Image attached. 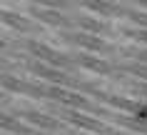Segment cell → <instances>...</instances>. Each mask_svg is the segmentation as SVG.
Here are the masks:
<instances>
[{
	"instance_id": "obj_17",
	"label": "cell",
	"mask_w": 147,
	"mask_h": 135,
	"mask_svg": "<svg viewBox=\"0 0 147 135\" xmlns=\"http://www.w3.org/2000/svg\"><path fill=\"white\" fill-rule=\"evenodd\" d=\"M0 48H3V43H0Z\"/></svg>"
},
{
	"instance_id": "obj_11",
	"label": "cell",
	"mask_w": 147,
	"mask_h": 135,
	"mask_svg": "<svg viewBox=\"0 0 147 135\" xmlns=\"http://www.w3.org/2000/svg\"><path fill=\"white\" fill-rule=\"evenodd\" d=\"M122 70H125V73H130V75H140V78H145V80H147V65H142V63L125 65Z\"/></svg>"
},
{
	"instance_id": "obj_9",
	"label": "cell",
	"mask_w": 147,
	"mask_h": 135,
	"mask_svg": "<svg viewBox=\"0 0 147 135\" xmlns=\"http://www.w3.org/2000/svg\"><path fill=\"white\" fill-rule=\"evenodd\" d=\"M0 128L13 130V133H28V128H25L23 123H18L15 118H8V115H0Z\"/></svg>"
},
{
	"instance_id": "obj_8",
	"label": "cell",
	"mask_w": 147,
	"mask_h": 135,
	"mask_svg": "<svg viewBox=\"0 0 147 135\" xmlns=\"http://www.w3.org/2000/svg\"><path fill=\"white\" fill-rule=\"evenodd\" d=\"M25 115H28V120H30V123H35V125H40V128H50V130H55V128H57V120L47 118V115H42V113L28 110Z\"/></svg>"
},
{
	"instance_id": "obj_7",
	"label": "cell",
	"mask_w": 147,
	"mask_h": 135,
	"mask_svg": "<svg viewBox=\"0 0 147 135\" xmlns=\"http://www.w3.org/2000/svg\"><path fill=\"white\" fill-rule=\"evenodd\" d=\"M80 25L85 28L90 35H100V33H110V25L100 23V20H95V18H80Z\"/></svg>"
},
{
	"instance_id": "obj_13",
	"label": "cell",
	"mask_w": 147,
	"mask_h": 135,
	"mask_svg": "<svg viewBox=\"0 0 147 135\" xmlns=\"http://www.w3.org/2000/svg\"><path fill=\"white\" fill-rule=\"evenodd\" d=\"M42 15V20H47V23H55V25H67V18L62 15H55V13H40Z\"/></svg>"
},
{
	"instance_id": "obj_12",
	"label": "cell",
	"mask_w": 147,
	"mask_h": 135,
	"mask_svg": "<svg viewBox=\"0 0 147 135\" xmlns=\"http://www.w3.org/2000/svg\"><path fill=\"white\" fill-rule=\"evenodd\" d=\"M3 20H5L8 25H13V28H18V30H28V23H25L20 15H5Z\"/></svg>"
},
{
	"instance_id": "obj_6",
	"label": "cell",
	"mask_w": 147,
	"mask_h": 135,
	"mask_svg": "<svg viewBox=\"0 0 147 135\" xmlns=\"http://www.w3.org/2000/svg\"><path fill=\"white\" fill-rule=\"evenodd\" d=\"M32 70L38 73V75H42L45 80H50V83H55V85H70V78L65 75V73H60V70H55V68H47V65H35Z\"/></svg>"
},
{
	"instance_id": "obj_4",
	"label": "cell",
	"mask_w": 147,
	"mask_h": 135,
	"mask_svg": "<svg viewBox=\"0 0 147 135\" xmlns=\"http://www.w3.org/2000/svg\"><path fill=\"white\" fill-rule=\"evenodd\" d=\"M30 50H32L38 58H42V60H47V63H53V65H67V63H70L67 55H62V53L47 48V45H40V43H32Z\"/></svg>"
},
{
	"instance_id": "obj_2",
	"label": "cell",
	"mask_w": 147,
	"mask_h": 135,
	"mask_svg": "<svg viewBox=\"0 0 147 135\" xmlns=\"http://www.w3.org/2000/svg\"><path fill=\"white\" fill-rule=\"evenodd\" d=\"M65 40L75 43V45H82V48L92 50V53H110V50H112L105 40H100L97 35H90V33H67Z\"/></svg>"
},
{
	"instance_id": "obj_1",
	"label": "cell",
	"mask_w": 147,
	"mask_h": 135,
	"mask_svg": "<svg viewBox=\"0 0 147 135\" xmlns=\"http://www.w3.org/2000/svg\"><path fill=\"white\" fill-rule=\"evenodd\" d=\"M47 98H53L57 103H65L70 108H80V110H90V113H102L100 108H95L87 98H82L80 93H72V90H62V88H47Z\"/></svg>"
},
{
	"instance_id": "obj_3",
	"label": "cell",
	"mask_w": 147,
	"mask_h": 135,
	"mask_svg": "<svg viewBox=\"0 0 147 135\" xmlns=\"http://www.w3.org/2000/svg\"><path fill=\"white\" fill-rule=\"evenodd\" d=\"M67 120L72 123V125L85 128V130H92V133H102V135L110 133V128L105 125V123H100L97 118H90V115H82V113H78V110H70L67 113Z\"/></svg>"
},
{
	"instance_id": "obj_5",
	"label": "cell",
	"mask_w": 147,
	"mask_h": 135,
	"mask_svg": "<svg viewBox=\"0 0 147 135\" xmlns=\"http://www.w3.org/2000/svg\"><path fill=\"white\" fill-rule=\"evenodd\" d=\"M78 63L82 65V68H87V70H92V73H102V75L112 73V65H110V63H105L102 58H92V55H78Z\"/></svg>"
},
{
	"instance_id": "obj_14",
	"label": "cell",
	"mask_w": 147,
	"mask_h": 135,
	"mask_svg": "<svg viewBox=\"0 0 147 135\" xmlns=\"http://www.w3.org/2000/svg\"><path fill=\"white\" fill-rule=\"evenodd\" d=\"M130 18H132L137 25H142V28L147 30V13H135V10H130Z\"/></svg>"
},
{
	"instance_id": "obj_16",
	"label": "cell",
	"mask_w": 147,
	"mask_h": 135,
	"mask_svg": "<svg viewBox=\"0 0 147 135\" xmlns=\"http://www.w3.org/2000/svg\"><path fill=\"white\" fill-rule=\"evenodd\" d=\"M135 93L142 98H147V83H140V85H135Z\"/></svg>"
},
{
	"instance_id": "obj_15",
	"label": "cell",
	"mask_w": 147,
	"mask_h": 135,
	"mask_svg": "<svg viewBox=\"0 0 147 135\" xmlns=\"http://www.w3.org/2000/svg\"><path fill=\"white\" fill-rule=\"evenodd\" d=\"M127 55H132V58H137L142 65H147V50H127Z\"/></svg>"
},
{
	"instance_id": "obj_10",
	"label": "cell",
	"mask_w": 147,
	"mask_h": 135,
	"mask_svg": "<svg viewBox=\"0 0 147 135\" xmlns=\"http://www.w3.org/2000/svg\"><path fill=\"white\" fill-rule=\"evenodd\" d=\"M122 35H127V38H132V40H137V43H145L147 45V30L145 28H135V30H122Z\"/></svg>"
}]
</instances>
